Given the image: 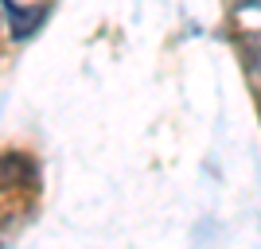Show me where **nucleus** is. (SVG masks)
<instances>
[{"label": "nucleus", "mask_w": 261, "mask_h": 249, "mask_svg": "<svg viewBox=\"0 0 261 249\" xmlns=\"http://www.w3.org/2000/svg\"><path fill=\"white\" fill-rule=\"evenodd\" d=\"M0 8L8 12V20H12V35H16V39H28V35H35V27L47 20V8H43V4H35V8H20L16 0H4Z\"/></svg>", "instance_id": "nucleus-1"}]
</instances>
